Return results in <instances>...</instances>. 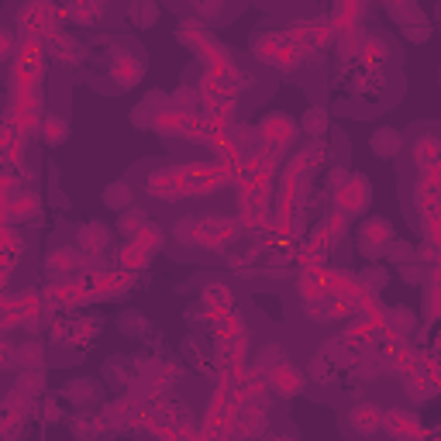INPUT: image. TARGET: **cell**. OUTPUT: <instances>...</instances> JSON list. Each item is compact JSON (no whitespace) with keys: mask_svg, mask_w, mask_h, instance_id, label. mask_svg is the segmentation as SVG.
<instances>
[{"mask_svg":"<svg viewBox=\"0 0 441 441\" xmlns=\"http://www.w3.org/2000/svg\"><path fill=\"white\" fill-rule=\"evenodd\" d=\"M193 11H196L200 18H210V14H220L225 8H220V4H210V8H203V4H200V8H193Z\"/></svg>","mask_w":441,"mask_h":441,"instance_id":"obj_33","label":"cell"},{"mask_svg":"<svg viewBox=\"0 0 441 441\" xmlns=\"http://www.w3.org/2000/svg\"><path fill=\"white\" fill-rule=\"evenodd\" d=\"M259 135L269 142V145H290L293 138H297V124H293V117H286V114H269V117H262V124H259Z\"/></svg>","mask_w":441,"mask_h":441,"instance_id":"obj_2","label":"cell"},{"mask_svg":"<svg viewBox=\"0 0 441 441\" xmlns=\"http://www.w3.org/2000/svg\"><path fill=\"white\" fill-rule=\"evenodd\" d=\"M104 203L114 207V210H128L131 207V186L128 183H111L104 190Z\"/></svg>","mask_w":441,"mask_h":441,"instance_id":"obj_13","label":"cell"},{"mask_svg":"<svg viewBox=\"0 0 441 441\" xmlns=\"http://www.w3.org/2000/svg\"><path fill=\"white\" fill-rule=\"evenodd\" d=\"M59 414H63V410H59L56 403H45V420H59Z\"/></svg>","mask_w":441,"mask_h":441,"instance_id":"obj_35","label":"cell"},{"mask_svg":"<svg viewBox=\"0 0 441 441\" xmlns=\"http://www.w3.org/2000/svg\"><path fill=\"white\" fill-rule=\"evenodd\" d=\"M280 45H283V38L273 32V35H262V38L256 42V49H252V52H256L262 63H273V59H276V52H280Z\"/></svg>","mask_w":441,"mask_h":441,"instance_id":"obj_20","label":"cell"},{"mask_svg":"<svg viewBox=\"0 0 441 441\" xmlns=\"http://www.w3.org/2000/svg\"><path fill=\"white\" fill-rule=\"evenodd\" d=\"M35 210H38V196H35V193H11L8 220H21V217H32Z\"/></svg>","mask_w":441,"mask_h":441,"instance_id":"obj_10","label":"cell"},{"mask_svg":"<svg viewBox=\"0 0 441 441\" xmlns=\"http://www.w3.org/2000/svg\"><path fill=\"white\" fill-rule=\"evenodd\" d=\"M183 124H186V114L183 111H159L155 114V131H169V135H176V131H183Z\"/></svg>","mask_w":441,"mask_h":441,"instance_id":"obj_17","label":"cell"},{"mask_svg":"<svg viewBox=\"0 0 441 441\" xmlns=\"http://www.w3.org/2000/svg\"><path fill=\"white\" fill-rule=\"evenodd\" d=\"M365 207H369V176L355 172L335 190V210L348 217V214H362Z\"/></svg>","mask_w":441,"mask_h":441,"instance_id":"obj_1","label":"cell"},{"mask_svg":"<svg viewBox=\"0 0 441 441\" xmlns=\"http://www.w3.org/2000/svg\"><path fill=\"white\" fill-rule=\"evenodd\" d=\"M42 386H45L42 372H25V376L18 379V393H21V396H35V393H42Z\"/></svg>","mask_w":441,"mask_h":441,"instance_id":"obj_25","label":"cell"},{"mask_svg":"<svg viewBox=\"0 0 441 441\" xmlns=\"http://www.w3.org/2000/svg\"><path fill=\"white\" fill-rule=\"evenodd\" d=\"M14 52H18V38L8 28H0V63H8Z\"/></svg>","mask_w":441,"mask_h":441,"instance_id":"obj_28","label":"cell"},{"mask_svg":"<svg viewBox=\"0 0 441 441\" xmlns=\"http://www.w3.org/2000/svg\"><path fill=\"white\" fill-rule=\"evenodd\" d=\"M14 355H18V352H14L8 341H0V369H4V365H11V362H14Z\"/></svg>","mask_w":441,"mask_h":441,"instance_id":"obj_32","label":"cell"},{"mask_svg":"<svg viewBox=\"0 0 441 441\" xmlns=\"http://www.w3.org/2000/svg\"><path fill=\"white\" fill-rule=\"evenodd\" d=\"M383 280H386V273H383V269H365V276H362V286H369V290H379V286H383Z\"/></svg>","mask_w":441,"mask_h":441,"instance_id":"obj_30","label":"cell"},{"mask_svg":"<svg viewBox=\"0 0 441 441\" xmlns=\"http://www.w3.org/2000/svg\"><path fill=\"white\" fill-rule=\"evenodd\" d=\"M400 145H403V138H400L396 128H379V131L372 135V152H376L379 159H393V155L400 152Z\"/></svg>","mask_w":441,"mask_h":441,"instance_id":"obj_6","label":"cell"},{"mask_svg":"<svg viewBox=\"0 0 441 441\" xmlns=\"http://www.w3.org/2000/svg\"><path fill=\"white\" fill-rule=\"evenodd\" d=\"M393 242V225L386 217H369L365 225H362V245L365 252H379Z\"/></svg>","mask_w":441,"mask_h":441,"instance_id":"obj_3","label":"cell"},{"mask_svg":"<svg viewBox=\"0 0 441 441\" xmlns=\"http://www.w3.org/2000/svg\"><path fill=\"white\" fill-rule=\"evenodd\" d=\"M420 259H424V262H434V259H438V252H434V242H424V249H420Z\"/></svg>","mask_w":441,"mask_h":441,"instance_id":"obj_34","label":"cell"},{"mask_svg":"<svg viewBox=\"0 0 441 441\" xmlns=\"http://www.w3.org/2000/svg\"><path fill=\"white\" fill-rule=\"evenodd\" d=\"M324 128H328L324 111H307V114H304V131H307L310 138H321V135H324Z\"/></svg>","mask_w":441,"mask_h":441,"instance_id":"obj_24","label":"cell"},{"mask_svg":"<svg viewBox=\"0 0 441 441\" xmlns=\"http://www.w3.org/2000/svg\"><path fill=\"white\" fill-rule=\"evenodd\" d=\"M389 14H393L396 21H403V28H414V21L424 25V14H420L417 4H389Z\"/></svg>","mask_w":441,"mask_h":441,"instance_id":"obj_19","label":"cell"},{"mask_svg":"<svg viewBox=\"0 0 441 441\" xmlns=\"http://www.w3.org/2000/svg\"><path fill=\"white\" fill-rule=\"evenodd\" d=\"M348 420H352V427L359 431V434H376L379 427H383V410L376 407V403H355L352 407V414H348Z\"/></svg>","mask_w":441,"mask_h":441,"instance_id":"obj_5","label":"cell"},{"mask_svg":"<svg viewBox=\"0 0 441 441\" xmlns=\"http://www.w3.org/2000/svg\"><path fill=\"white\" fill-rule=\"evenodd\" d=\"M148 193L159 196V200H176L179 196V193H172V176L166 169H159V172L148 176Z\"/></svg>","mask_w":441,"mask_h":441,"instance_id":"obj_12","label":"cell"},{"mask_svg":"<svg viewBox=\"0 0 441 441\" xmlns=\"http://www.w3.org/2000/svg\"><path fill=\"white\" fill-rule=\"evenodd\" d=\"M18 362H21V365H28V369H35V365L42 362V345H38V341L21 345V348H18Z\"/></svg>","mask_w":441,"mask_h":441,"instance_id":"obj_27","label":"cell"},{"mask_svg":"<svg viewBox=\"0 0 441 441\" xmlns=\"http://www.w3.org/2000/svg\"><path fill=\"white\" fill-rule=\"evenodd\" d=\"M145 225H148V214H145L142 207H138V210H135V207H128V210H124V217H121V231H124V235H131V238H135Z\"/></svg>","mask_w":441,"mask_h":441,"instance_id":"obj_18","label":"cell"},{"mask_svg":"<svg viewBox=\"0 0 441 441\" xmlns=\"http://www.w3.org/2000/svg\"><path fill=\"white\" fill-rule=\"evenodd\" d=\"M42 138H45V145H63L69 138V124L63 117L49 114V117H42Z\"/></svg>","mask_w":441,"mask_h":441,"instance_id":"obj_11","label":"cell"},{"mask_svg":"<svg viewBox=\"0 0 441 441\" xmlns=\"http://www.w3.org/2000/svg\"><path fill=\"white\" fill-rule=\"evenodd\" d=\"M280 362H283V348H273V345H269V348L262 352V365H266V369H276Z\"/></svg>","mask_w":441,"mask_h":441,"instance_id":"obj_31","label":"cell"},{"mask_svg":"<svg viewBox=\"0 0 441 441\" xmlns=\"http://www.w3.org/2000/svg\"><path fill=\"white\" fill-rule=\"evenodd\" d=\"M269 386H273L280 396H293V393H300V386H304V372H297L290 362H280V365L269 372Z\"/></svg>","mask_w":441,"mask_h":441,"instance_id":"obj_4","label":"cell"},{"mask_svg":"<svg viewBox=\"0 0 441 441\" xmlns=\"http://www.w3.org/2000/svg\"><path fill=\"white\" fill-rule=\"evenodd\" d=\"M114 76H117L121 87H135L142 80V63L135 56H117L114 59Z\"/></svg>","mask_w":441,"mask_h":441,"instance_id":"obj_9","label":"cell"},{"mask_svg":"<svg viewBox=\"0 0 441 441\" xmlns=\"http://www.w3.org/2000/svg\"><path fill=\"white\" fill-rule=\"evenodd\" d=\"M203 304H207L210 310H220V314H228V310H231V304H235V297H231V286H225V283H210V286L203 290Z\"/></svg>","mask_w":441,"mask_h":441,"instance_id":"obj_8","label":"cell"},{"mask_svg":"<svg viewBox=\"0 0 441 441\" xmlns=\"http://www.w3.org/2000/svg\"><path fill=\"white\" fill-rule=\"evenodd\" d=\"M76 262H80V259H76V252H73V249H56V252H49V256H45V266H49L56 276L69 273Z\"/></svg>","mask_w":441,"mask_h":441,"instance_id":"obj_14","label":"cell"},{"mask_svg":"<svg viewBox=\"0 0 441 441\" xmlns=\"http://www.w3.org/2000/svg\"><path fill=\"white\" fill-rule=\"evenodd\" d=\"M131 18H135L138 25H152V21L159 18V8H152V4H138V8H131Z\"/></svg>","mask_w":441,"mask_h":441,"instance_id":"obj_29","label":"cell"},{"mask_svg":"<svg viewBox=\"0 0 441 441\" xmlns=\"http://www.w3.org/2000/svg\"><path fill=\"white\" fill-rule=\"evenodd\" d=\"M107 228L104 225H83L80 228V245H83V252H90V256H97V252H104L107 249Z\"/></svg>","mask_w":441,"mask_h":441,"instance_id":"obj_7","label":"cell"},{"mask_svg":"<svg viewBox=\"0 0 441 441\" xmlns=\"http://www.w3.org/2000/svg\"><path fill=\"white\" fill-rule=\"evenodd\" d=\"M345 228H348V217L335 210V214H328V217H324V228H321V231L328 235V242H335V238H341V235H345Z\"/></svg>","mask_w":441,"mask_h":441,"instance_id":"obj_23","label":"cell"},{"mask_svg":"<svg viewBox=\"0 0 441 441\" xmlns=\"http://www.w3.org/2000/svg\"><path fill=\"white\" fill-rule=\"evenodd\" d=\"M131 242H135L138 249H145V252H155V249H159V242H162V231H159L155 225H145V228H142V231H138Z\"/></svg>","mask_w":441,"mask_h":441,"instance_id":"obj_22","label":"cell"},{"mask_svg":"<svg viewBox=\"0 0 441 441\" xmlns=\"http://www.w3.org/2000/svg\"><path fill=\"white\" fill-rule=\"evenodd\" d=\"M414 159L420 162V169H424V166H434V162H438V138H431V135L417 138V142H414Z\"/></svg>","mask_w":441,"mask_h":441,"instance_id":"obj_16","label":"cell"},{"mask_svg":"<svg viewBox=\"0 0 441 441\" xmlns=\"http://www.w3.org/2000/svg\"><path fill=\"white\" fill-rule=\"evenodd\" d=\"M238 420H242V431H245V434H259V431L266 427V417H262L259 407H245V410L238 414Z\"/></svg>","mask_w":441,"mask_h":441,"instance_id":"obj_21","label":"cell"},{"mask_svg":"<svg viewBox=\"0 0 441 441\" xmlns=\"http://www.w3.org/2000/svg\"><path fill=\"white\" fill-rule=\"evenodd\" d=\"M359 56L365 59V63H386V56H389V45L383 42V38H362V45H359Z\"/></svg>","mask_w":441,"mask_h":441,"instance_id":"obj_15","label":"cell"},{"mask_svg":"<svg viewBox=\"0 0 441 441\" xmlns=\"http://www.w3.org/2000/svg\"><path fill=\"white\" fill-rule=\"evenodd\" d=\"M121 262H124V266H131V269H142V266L148 262V252H145V249H138V245L131 242V245H124Z\"/></svg>","mask_w":441,"mask_h":441,"instance_id":"obj_26","label":"cell"}]
</instances>
